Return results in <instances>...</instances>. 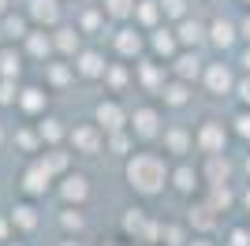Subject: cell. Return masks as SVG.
<instances>
[{"label":"cell","mask_w":250,"mask_h":246,"mask_svg":"<svg viewBox=\"0 0 250 246\" xmlns=\"http://www.w3.org/2000/svg\"><path fill=\"white\" fill-rule=\"evenodd\" d=\"M168 172H165V161L157 153H135L131 161H127V183H131V190H138V194H157L161 186H165Z\"/></svg>","instance_id":"1"},{"label":"cell","mask_w":250,"mask_h":246,"mask_svg":"<svg viewBox=\"0 0 250 246\" xmlns=\"http://www.w3.org/2000/svg\"><path fill=\"white\" fill-rule=\"evenodd\" d=\"M224 138H228V134H224V123H220V120H206V123H202V131L194 134V142H198V149L206 157L224 153Z\"/></svg>","instance_id":"2"},{"label":"cell","mask_w":250,"mask_h":246,"mask_svg":"<svg viewBox=\"0 0 250 246\" xmlns=\"http://www.w3.org/2000/svg\"><path fill=\"white\" fill-rule=\"evenodd\" d=\"M124 123H127V116H124V108H120L116 101H101L97 104V127H104L108 134H120Z\"/></svg>","instance_id":"3"},{"label":"cell","mask_w":250,"mask_h":246,"mask_svg":"<svg viewBox=\"0 0 250 246\" xmlns=\"http://www.w3.org/2000/svg\"><path fill=\"white\" fill-rule=\"evenodd\" d=\"M206 86H209V93L224 97V93H228L231 86H235V82H231L228 63H209V67H206Z\"/></svg>","instance_id":"4"},{"label":"cell","mask_w":250,"mask_h":246,"mask_svg":"<svg viewBox=\"0 0 250 246\" xmlns=\"http://www.w3.org/2000/svg\"><path fill=\"white\" fill-rule=\"evenodd\" d=\"M71 142H75L79 153H97V149H101V131L90 127V123H83V127H75V131H71Z\"/></svg>","instance_id":"5"},{"label":"cell","mask_w":250,"mask_h":246,"mask_svg":"<svg viewBox=\"0 0 250 246\" xmlns=\"http://www.w3.org/2000/svg\"><path fill=\"white\" fill-rule=\"evenodd\" d=\"M235 38H239L235 22H228V19H213V26H209V41H213L217 49H231V45H235Z\"/></svg>","instance_id":"6"},{"label":"cell","mask_w":250,"mask_h":246,"mask_svg":"<svg viewBox=\"0 0 250 246\" xmlns=\"http://www.w3.org/2000/svg\"><path fill=\"white\" fill-rule=\"evenodd\" d=\"M49 183H52V175L45 172L42 164L26 168V175H22V190H26V194H45V190H49Z\"/></svg>","instance_id":"7"},{"label":"cell","mask_w":250,"mask_h":246,"mask_svg":"<svg viewBox=\"0 0 250 246\" xmlns=\"http://www.w3.org/2000/svg\"><path fill=\"white\" fill-rule=\"evenodd\" d=\"M228 172H231V164H228V157H224V153L206 157V179H209V186H224Z\"/></svg>","instance_id":"8"},{"label":"cell","mask_w":250,"mask_h":246,"mask_svg":"<svg viewBox=\"0 0 250 246\" xmlns=\"http://www.w3.org/2000/svg\"><path fill=\"white\" fill-rule=\"evenodd\" d=\"M60 194L67 198V202H86V194H90V179L86 175H67L60 186Z\"/></svg>","instance_id":"9"},{"label":"cell","mask_w":250,"mask_h":246,"mask_svg":"<svg viewBox=\"0 0 250 246\" xmlns=\"http://www.w3.org/2000/svg\"><path fill=\"white\" fill-rule=\"evenodd\" d=\"M190 224L198 227V231H213V227H217V209H213L209 202L190 205Z\"/></svg>","instance_id":"10"},{"label":"cell","mask_w":250,"mask_h":246,"mask_svg":"<svg viewBox=\"0 0 250 246\" xmlns=\"http://www.w3.org/2000/svg\"><path fill=\"white\" fill-rule=\"evenodd\" d=\"M75 71L83 75V79H101L108 67H104V60L97 56V52H83V56H79V63H75Z\"/></svg>","instance_id":"11"},{"label":"cell","mask_w":250,"mask_h":246,"mask_svg":"<svg viewBox=\"0 0 250 246\" xmlns=\"http://www.w3.org/2000/svg\"><path fill=\"white\" fill-rule=\"evenodd\" d=\"M30 19L34 22H56L60 19V4H56V0H30Z\"/></svg>","instance_id":"12"},{"label":"cell","mask_w":250,"mask_h":246,"mask_svg":"<svg viewBox=\"0 0 250 246\" xmlns=\"http://www.w3.org/2000/svg\"><path fill=\"white\" fill-rule=\"evenodd\" d=\"M8 220H11L15 227H22V231H34V227H38V209L22 202V205H15V209L8 213Z\"/></svg>","instance_id":"13"},{"label":"cell","mask_w":250,"mask_h":246,"mask_svg":"<svg viewBox=\"0 0 250 246\" xmlns=\"http://www.w3.org/2000/svg\"><path fill=\"white\" fill-rule=\"evenodd\" d=\"M149 224H153V220H146V213H142V209H127V213H124V231H127V235L146 239Z\"/></svg>","instance_id":"14"},{"label":"cell","mask_w":250,"mask_h":246,"mask_svg":"<svg viewBox=\"0 0 250 246\" xmlns=\"http://www.w3.org/2000/svg\"><path fill=\"white\" fill-rule=\"evenodd\" d=\"M157 123H161V120H157L153 108H138V112H135V134H138V138H153V134L161 131Z\"/></svg>","instance_id":"15"},{"label":"cell","mask_w":250,"mask_h":246,"mask_svg":"<svg viewBox=\"0 0 250 246\" xmlns=\"http://www.w3.org/2000/svg\"><path fill=\"white\" fill-rule=\"evenodd\" d=\"M206 26H202V22L198 19H183V22H179V34H176V38L179 41H183V45H190V49H194V45H202V38H206Z\"/></svg>","instance_id":"16"},{"label":"cell","mask_w":250,"mask_h":246,"mask_svg":"<svg viewBox=\"0 0 250 246\" xmlns=\"http://www.w3.org/2000/svg\"><path fill=\"white\" fill-rule=\"evenodd\" d=\"M190 142H194V134L183 131V127H168V131H165V145L172 149V153H187Z\"/></svg>","instance_id":"17"},{"label":"cell","mask_w":250,"mask_h":246,"mask_svg":"<svg viewBox=\"0 0 250 246\" xmlns=\"http://www.w3.org/2000/svg\"><path fill=\"white\" fill-rule=\"evenodd\" d=\"M202 71V60L194 56V52H183L176 60V75H179V82H187V79H194V75Z\"/></svg>","instance_id":"18"},{"label":"cell","mask_w":250,"mask_h":246,"mask_svg":"<svg viewBox=\"0 0 250 246\" xmlns=\"http://www.w3.org/2000/svg\"><path fill=\"white\" fill-rule=\"evenodd\" d=\"M116 49L124 52V56H138V52H142V38H138L135 30H120L116 34Z\"/></svg>","instance_id":"19"},{"label":"cell","mask_w":250,"mask_h":246,"mask_svg":"<svg viewBox=\"0 0 250 246\" xmlns=\"http://www.w3.org/2000/svg\"><path fill=\"white\" fill-rule=\"evenodd\" d=\"M19 71H22L19 52H15V49H0V75H4V79H15Z\"/></svg>","instance_id":"20"},{"label":"cell","mask_w":250,"mask_h":246,"mask_svg":"<svg viewBox=\"0 0 250 246\" xmlns=\"http://www.w3.org/2000/svg\"><path fill=\"white\" fill-rule=\"evenodd\" d=\"M19 104L26 108V112H42V108H45V93L38 90V86H30V90L19 93Z\"/></svg>","instance_id":"21"},{"label":"cell","mask_w":250,"mask_h":246,"mask_svg":"<svg viewBox=\"0 0 250 246\" xmlns=\"http://www.w3.org/2000/svg\"><path fill=\"white\" fill-rule=\"evenodd\" d=\"M176 34H168V30H157L153 34V52L157 56H172V52H176Z\"/></svg>","instance_id":"22"},{"label":"cell","mask_w":250,"mask_h":246,"mask_svg":"<svg viewBox=\"0 0 250 246\" xmlns=\"http://www.w3.org/2000/svg\"><path fill=\"white\" fill-rule=\"evenodd\" d=\"M52 45H56L60 52H67V56H75V52H79V34H75V30H56Z\"/></svg>","instance_id":"23"},{"label":"cell","mask_w":250,"mask_h":246,"mask_svg":"<svg viewBox=\"0 0 250 246\" xmlns=\"http://www.w3.org/2000/svg\"><path fill=\"white\" fill-rule=\"evenodd\" d=\"M26 52H30V56H42V60H45V56L52 52V41L45 38L42 30H38V34H30V38H26Z\"/></svg>","instance_id":"24"},{"label":"cell","mask_w":250,"mask_h":246,"mask_svg":"<svg viewBox=\"0 0 250 246\" xmlns=\"http://www.w3.org/2000/svg\"><path fill=\"white\" fill-rule=\"evenodd\" d=\"M161 93H165V101H168V104H176V108H179V104H187V101H190V93H187V82H172V86H165Z\"/></svg>","instance_id":"25"},{"label":"cell","mask_w":250,"mask_h":246,"mask_svg":"<svg viewBox=\"0 0 250 246\" xmlns=\"http://www.w3.org/2000/svg\"><path fill=\"white\" fill-rule=\"evenodd\" d=\"M135 15L146 22V26H153V22L161 19V0H142V4L135 8Z\"/></svg>","instance_id":"26"},{"label":"cell","mask_w":250,"mask_h":246,"mask_svg":"<svg viewBox=\"0 0 250 246\" xmlns=\"http://www.w3.org/2000/svg\"><path fill=\"white\" fill-rule=\"evenodd\" d=\"M135 0H104V11L108 15H116V19H127V15H135Z\"/></svg>","instance_id":"27"},{"label":"cell","mask_w":250,"mask_h":246,"mask_svg":"<svg viewBox=\"0 0 250 246\" xmlns=\"http://www.w3.org/2000/svg\"><path fill=\"white\" fill-rule=\"evenodd\" d=\"M194 179H198V175H194V168H187V164H183V168H176V175H172L176 190H183V194H187V190H194Z\"/></svg>","instance_id":"28"},{"label":"cell","mask_w":250,"mask_h":246,"mask_svg":"<svg viewBox=\"0 0 250 246\" xmlns=\"http://www.w3.org/2000/svg\"><path fill=\"white\" fill-rule=\"evenodd\" d=\"M71 79H75V71L67 67V63H49V82L52 86H67Z\"/></svg>","instance_id":"29"},{"label":"cell","mask_w":250,"mask_h":246,"mask_svg":"<svg viewBox=\"0 0 250 246\" xmlns=\"http://www.w3.org/2000/svg\"><path fill=\"white\" fill-rule=\"evenodd\" d=\"M38 164H42L49 175H56V172H63V168H67V153H45Z\"/></svg>","instance_id":"30"},{"label":"cell","mask_w":250,"mask_h":246,"mask_svg":"<svg viewBox=\"0 0 250 246\" xmlns=\"http://www.w3.org/2000/svg\"><path fill=\"white\" fill-rule=\"evenodd\" d=\"M4 34H8V38H30V34H26V19H22V15H8V19H4Z\"/></svg>","instance_id":"31"},{"label":"cell","mask_w":250,"mask_h":246,"mask_svg":"<svg viewBox=\"0 0 250 246\" xmlns=\"http://www.w3.org/2000/svg\"><path fill=\"white\" fill-rule=\"evenodd\" d=\"M209 205H213L217 213H220V209H228V205H231V190H228V186H213V190H209Z\"/></svg>","instance_id":"32"},{"label":"cell","mask_w":250,"mask_h":246,"mask_svg":"<svg viewBox=\"0 0 250 246\" xmlns=\"http://www.w3.org/2000/svg\"><path fill=\"white\" fill-rule=\"evenodd\" d=\"M42 138H45V142H60V138H63V123L60 120H45L42 123Z\"/></svg>","instance_id":"33"},{"label":"cell","mask_w":250,"mask_h":246,"mask_svg":"<svg viewBox=\"0 0 250 246\" xmlns=\"http://www.w3.org/2000/svg\"><path fill=\"white\" fill-rule=\"evenodd\" d=\"M161 11L172 19H187V0H161Z\"/></svg>","instance_id":"34"},{"label":"cell","mask_w":250,"mask_h":246,"mask_svg":"<svg viewBox=\"0 0 250 246\" xmlns=\"http://www.w3.org/2000/svg\"><path fill=\"white\" fill-rule=\"evenodd\" d=\"M60 224L67 227V231H79V227L86 224V216L79 213V209H63V216H60Z\"/></svg>","instance_id":"35"},{"label":"cell","mask_w":250,"mask_h":246,"mask_svg":"<svg viewBox=\"0 0 250 246\" xmlns=\"http://www.w3.org/2000/svg\"><path fill=\"white\" fill-rule=\"evenodd\" d=\"M138 75H142V82H146L149 90H157V86H161V75H157L153 63H142V67H138ZM161 90H165V86H161Z\"/></svg>","instance_id":"36"},{"label":"cell","mask_w":250,"mask_h":246,"mask_svg":"<svg viewBox=\"0 0 250 246\" xmlns=\"http://www.w3.org/2000/svg\"><path fill=\"white\" fill-rule=\"evenodd\" d=\"M165 239H168V246H183V227L179 224H165Z\"/></svg>","instance_id":"37"},{"label":"cell","mask_w":250,"mask_h":246,"mask_svg":"<svg viewBox=\"0 0 250 246\" xmlns=\"http://www.w3.org/2000/svg\"><path fill=\"white\" fill-rule=\"evenodd\" d=\"M15 97H19V93H15V82L4 79V82H0V104H11Z\"/></svg>","instance_id":"38"},{"label":"cell","mask_w":250,"mask_h":246,"mask_svg":"<svg viewBox=\"0 0 250 246\" xmlns=\"http://www.w3.org/2000/svg\"><path fill=\"white\" fill-rule=\"evenodd\" d=\"M235 134L250 142V112H239V116H235Z\"/></svg>","instance_id":"39"},{"label":"cell","mask_w":250,"mask_h":246,"mask_svg":"<svg viewBox=\"0 0 250 246\" xmlns=\"http://www.w3.org/2000/svg\"><path fill=\"white\" fill-rule=\"evenodd\" d=\"M228 246H250V231L247 227H235V231L228 235Z\"/></svg>","instance_id":"40"},{"label":"cell","mask_w":250,"mask_h":246,"mask_svg":"<svg viewBox=\"0 0 250 246\" xmlns=\"http://www.w3.org/2000/svg\"><path fill=\"white\" fill-rule=\"evenodd\" d=\"M104 79L112 82V86H124V82H127V71H124V67H108V71H104Z\"/></svg>","instance_id":"41"},{"label":"cell","mask_w":250,"mask_h":246,"mask_svg":"<svg viewBox=\"0 0 250 246\" xmlns=\"http://www.w3.org/2000/svg\"><path fill=\"white\" fill-rule=\"evenodd\" d=\"M101 26V11H86L83 15V30H97Z\"/></svg>","instance_id":"42"},{"label":"cell","mask_w":250,"mask_h":246,"mask_svg":"<svg viewBox=\"0 0 250 246\" xmlns=\"http://www.w3.org/2000/svg\"><path fill=\"white\" fill-rule=\"evenodd\" d=\"M108 145H112L116 153H127V145H131V142H127V134L120 131V134H112V138H108Z\"/></svg>","instance_id":"43"},{"label":"cell","mask_w":250,"mask_h":246,"mask_svg":"<svg viewBox=\"0 0 250 246\" xmlns=\"http://www.w3.org/2000/svg\"><path fill=\"white\" fill-rule=\"evenodd\" d=\"M235 90H239V101H243V104L250 108V75H247V79L239 82V86H235Z\"/></svg>","instance_id":"44"},{"label":"cell","mask_w":250,"mask_h":246,"mask_svg":"<svg viewBox=\"0 0 250 246\" xmlns=\"http://www.w3.org/2000/svg\"><path fill=\"white\" fill-rule=\"evenodd\" d=\"M19 145H22V149H34V145H38V138H34L30 131H22V134H19Z\"/></svg>","instance_id":"45"},{"label":"cell","mask_w":250,"mask_h":246,"mask_svg":"<svg viewBox=\"0 0 250 246\" xmlns=\"http://www.w3.org/2000/svg\"><path fill=\"white\" fill-rule=\"evenodd\" d=\"M239 34H243V38H247V41H250V15H247V19H243V26H239Z\"/></svg>","instance_id":"46"},{"label":"cell","mask_w":250,"mask_h":246,"mask_svg":"<svg viewBox=\"0 0 250 246\" xmlns=\"http://www.w3.org/2000/svg\"><path fill=\"white\" fill-rule=\"evenodd\" d=\"M243 209H247V213H250V186H247V190H243Z\"/></svg>","instance_id":"47"},{"label":"cell","mask_w":250,"mask_h":246,"mask_svg":"<svg viewBox=\"0 0 250 246\" xmlns=\"http://www.w3.org/2000/svg\"><path fill=\"white\" fill-rule=\"evenodd\" d=\"M243 67H247V71H250V49L243 52Z\"/></svg>","instance_id":"48"},{"label":"cell","mask_w":250,"mask_h":246,"mask_svg":"<svg viewBox=\"0 0 250 246\" xmlns=\"http://www.w3.org/2000/svg\"><path fill=\"white\" fill-rule=\"evenodd\" d=\"M8 235V220H0V239Z\"/></svg>","instance_id":"49"},{"label":"cell","mask_w":250,"mask_h":246,"mask_svg":"<svg viewBox=\"0 0 250 246\" xmlns=\"http://www.w3.org/2000/svg\"><path fill=\"white\" fill-rule=\"evenodd\" d=\"M190 246H213V243H206V239H198V243H190Z\"/></svg>","instance_id":"50"},{"label":"cell","mask_w":250,"mask_h":246,"mask_svg":"<svg viewBox=\"0 0 250 246\" xmlns=\"http://www.w3.org/2000/svg\"><path fill=\"white\" fill-rule=\"evenodd\" d=\"M60 246H79V243H71V239H67V243H60Z\"/></svg>","instance_id":"51"},{"label":"cell","mask_w":250,"mask_h":246,"mask_svg":"<svg viewBox=\"0 0 250 246\" xmlns=\"http://www.w3.org/2000/svg\"><path fill=\"white\" fill-rule=\"evenodd\" d=\"M4 8H8V0H0V11H4Z\"/></svg>","instance_id":"52"},{"label":"cell","mask_w":250,"mask_h":246,"mask_svg":"<svg viewBox=\"0 0 250 246\" xmlns=\"http://www.w3.org/2000/svg\"><path fill=\"white\" fill-rule=\"evenodd\" d=\"M247 175H250V157H247Z\"/></svg>","instance_id":"53"},{"label":"cell","mask_w":250,"mask_h":246,"mask_svg":"<svg viewBox=\"0 0 250 246\" xmlns=\"http://www.w3.org/2000/svg\"><path fill=\"white\" fill-rule=\"evenodd\" d=\"M0 142H4V131H0Z\"/></svg>","instance_id":"54"},{"label":"cell","mask_w":250,"mask_h":246,"mask_svg":"<svg viewBox=\"0 0 250 246\" xmlns=\"http://www.w3.org/2000/svg\"><path fill=\"white\" fill-rule=\"evenodd\" d=\"M8 246H19V243H8Z\"/></svg>","instance_id":"55"},{"label":"cell","mask_w":250,"mask_h":246,"mask_svg":"<svg viewBox=\"0 0 250 246\" xmlns=\"http://www.w3.org/2000/svg\"><path fill=\"white\" fill-rule=\"evenodd\" d=\"M0 38H4V30H0Z\"/></svg>","instance_id":"56"},{"label":"cell","mask_w":250,"mask_h":246,"mask_svg":"<svg viewBox=\"0 0 250 246\" xmlns=\"http://www.w3.org/2000/svg\"><path fill=\"white\" fill-rule=\"evenodd\" d=\"M247 4H250V0H247Z\"/></svg>","instance_id":"57"}]
</instances>
